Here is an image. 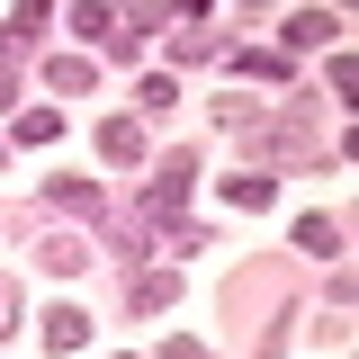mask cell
Instances as JSON below:
<instances>
[{
  "label": "cell",
  "instance_id": "6da1fadb",
  "mask_svg": "<svg viewBox=\"0 0 359 359\" xmlns=\"http://www.w3.org/2000/svg\"><path fill=\"white\" fill-rule=\"evenodd\" d=\"M189 180H198V153H162V171H153V216H180V207H189Z\"/></svg>",
  "mask_w": 359,
  "mask_h": 359
},
{
  "label": "cell",
  "instance_id": "7a4b0ae2",
  "mask_svg": "<svg viewBox=\"0 0 359 359\" xmlns=\"http://www.w3.org/2000/svg\"><path fill=\"white\" fill-rule=\"evenodd\" d=\"M72 27H81L108 63H126V54H135V36H126V18H117V9H72Z\"/></svg>",
  "mask_w": 359,
  "mask_h": 359
},
{
  "label": "cell",
  "instance_id": "3957f363",
  "mask_svg": "<svg viewBox=\"0 0 359 359\" xmlns=\"http://www.w3.org/2000/svg\"><path fill=\"white\" fill-rule=\"evenodd\" d=\"M36 323H45V351H54V359H72V351L90 341V314H81V306H45Z\"/></svg>",
  "mask_w": 359,
  "mask_h": 359
},
{
  "label": "cell",
  "instance_id": "277c9868",
  "mask_svg": "<svg viewBox=\"0 0 359 359\" xmlns=\"http://www.w3.org/2000/svg\"><path fill=\"white\" fill-rule=\"evenodd\" d=\"M224 198H233V207H243V216H261L269 198H278V180H269V171H261V162H243V171L224 180Z\"/></svg>",
  "mask_w": 359,
  "mask_h": 359
},
{
  "label": "cell",
  "instance_id": "5b68a950",
  "mask_svg": "<svg viewBox=\"0 0 359 359\" xmlns=\"http://www.w3.org/2000/svg\"><path fill=\"white\" fill-rule=\"evenodd\" d=\"M36 261L54 269V278H81V269H90V243H81V233H45V243H36Z\"/></svg>",
  "mask_w": 359,
  "mask_h": 359
},
{
  "label": "cell",
  "instance_id": "8992f818",
  "mask_svg": "<svg viewBox=\"0 0 359 359\" xmlns=\"http://www.w3.org/2000/svg\"><path fill=\"white\" fill-rule=\"evenodd\" d=\"M332 36H341L332 9H297V18H287V45H297V54H306V45H332Z\"/></svg>",
  "mask_w": 359,
  "mask_h": 359
},
{
  "label": "cell",
  "instance_id": "52a82bcc",
  "mask_svg": "<svg viewBox=\"0 0 359 359\" xmlns=\"http://www.w3.org/2000/svg\"><path fill=\"white\" fill-rule=\"evenodd\" d=\"M99 153H108V162H144V126H135V117H108V126H99Z\"/></svg>",
  "mask_w": 359,
  "mask_h": 359
},
{
  "label": "cell",
  "instance_id": "ba28073f",
  "mask_svg": "<svg viewBox=\"0 0 359 359\" xmlns=\"http://www.w3.org/2000/svg\"><path fill=\"white\" fill-rule=\"evenodd\" d=\"M135 306H144V314L180 306V269H144V278H135Z\"/></svg>",
  "mask_w": 359,
  "mask_h": 359
},
{
  "label": "cell",
  "instance_id": "9c48e42d",
  "mask_svg": "<svg viewBox=\"0 0 359 359\" xmlns=\"http://www.w3.org/2000/svg\"><path fill=\"white\" fill-rule=\"evenodd\" d=\"M297 252L332 261V252H341V224H332V216H297Z\"/></svg>",
  "mask_w": 359,
  "mask_h": 359
},
{
  "label": "cell",
  "instance_id": "30bf717a",
  "mask_svg": "<svg viewBox=\"0 0 359 359\" xmlns=\"http://www.w3.org/2000/svg\"><path fill=\"white\" fill-rule=\"evenodd\" d=\"M233 72H243V81H287V54H278V45H261V54L243 45V54H233Z\"/></svg>",
  "mask_w": 359,
  "mask_h": 359
},
{
  "label": "cell",
  "instance_id": "8fae6325",
  "mask_svg": "<svg viewBox=\"0 0 359 359\" xmlns=\"http://www.w3.org/2000/svg\"><path fill=\"white\" fill-rule=\"evenodd\" d=\"M54 135H63V117H54V108H18L9 144H54Z\"/></svg>",
  "mask_w": 359,
  "mask_h": 359
},
{
  "label": "cell",
  "instance_id": "7c38bea8",
  "mask_svg": "<svg viewBox=\"0 0 359 359\" xmlns=\"http://www.w3.org/2000/svg\"><path fill=\"white\" fill-rule=\"evenodd\" d=\"M45 81H54V90H90V81H99V72H90L81 54H54V63H45Z\"/></svg>",
  "mask_w": 359,
  "mask_h": 359
},
{
  "label": "cell",
  "instance_id": "4fadbf2b",
  "mask_svg": "<svg viewBox=\"0 0 359 359\" xmlns=\"http://www.w3.org/2000/svg\"><path fill=\"white\" fill-rule=\"evenodd\" d=\"M135 99H144V108H180V81H171V72H144Z\"/></svg>",
  "mask_w": 359,
  "mask_h": 359
},
{
  "label": "cell",
  "instance_id": "5bb4252c",
  "mask_svg": "<svg viewBox=\"0 0 359 359\" xmlns=\"http://www.w3.org/2000/svg\"><path fill=\"white\" fill-rule=\"evenodd\" d=\"M45 189H54V207H81V216L99 207V189H90V180H45Z\"/></svg>",
  "mask_w": 359,
  "mask_h": 359
},
{
  "label": "cell",
  "instance_id": "9a60e30c",
  "mask_svg": "<svg viewBox=\"0 0 359 359\" xmlns=\"http://www.w3.org/2000/svg\"><path fill=\"white\" fill-rule=\"evenodd\" d=\"M18 332V278H0V341Z\"/></svg>",
  "mask_w": 359,
  "mask_h": 359
},
{
  "label": "cell",
  "instance_id": "2e32d148",
  "mask_svg": "<svg viewBox=\"0 0 359 359\" xmlns=\"http://www.w3.org/2000/svg\"><path fill=\"white\" fill-rule=\"evenodd\" d=\"M162 359H207V351H198V341H162Z\"/></svg>",
  "mask_w": 359,
  "mask_h": 359
},
{
  "label": "cell",
  "instance_id": "e0dca14e",
  "mask_svg": "<svg viewBox=\"0 0 359 359\" xmlns=\"http://www.w3.org/2000/svg\"><path fill=\"white\" fill-rule=\"evenodd\" d=\"M9 90H18V81H9V63H0V108H9Z\"/></svg>",
  "mask_w": 359,
  "mask_h": 359
}]
</instances>
